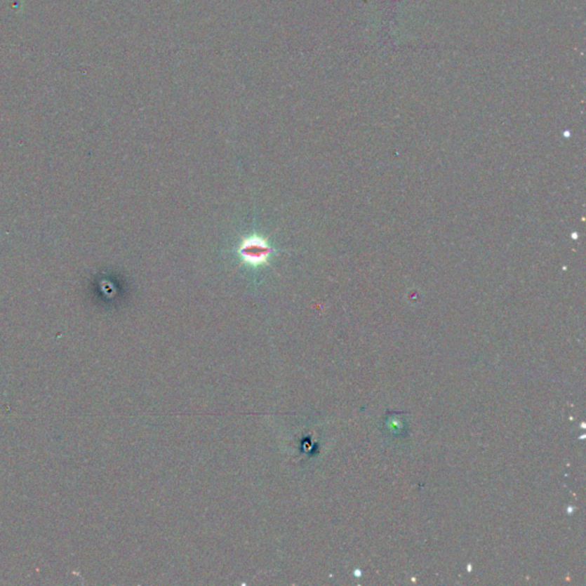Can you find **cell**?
<instances>
[{"label": "cell", "mask_w": 586, "mask_h": 586, "mask_svg": "<svg viewBox=\"0 0 586 586\" xmlns=\"http://www.w3.org/2000/svg\"><path fill=\"white\" fill-rule=\"evenodd\" d=\"M236 252L242 262L252 268H259L269 262L274 248L262 236L253 234L242 239Z\"/></svg>", "instance_id": "1"}]
</instances>
